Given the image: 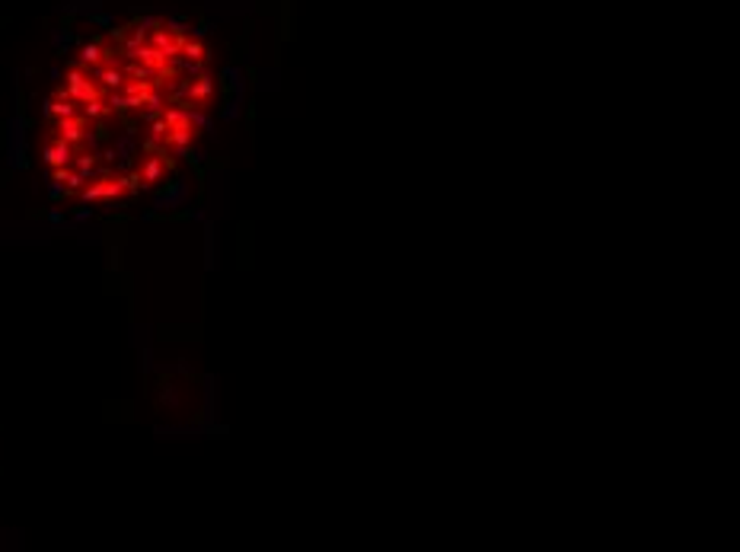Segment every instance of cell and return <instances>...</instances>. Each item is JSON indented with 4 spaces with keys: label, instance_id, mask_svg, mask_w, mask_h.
<instances>
[{
    "label": "cell",
    "instance_id": "1",
    "mask_svg": "<svg viewBox=\"0 0 740 552\" xmlns=\"http://www.w3.org/2000/svg\"><path fill=\"white\" fill-rule=\"evenodd\" d=\"M42 157H45L48 167H71V163H73V144H67L64 138L51 134V138L45 140V150H42Z\"/></svg>",
    "mask_w": 740,
    "mask_h": 552
}]
</instances>
